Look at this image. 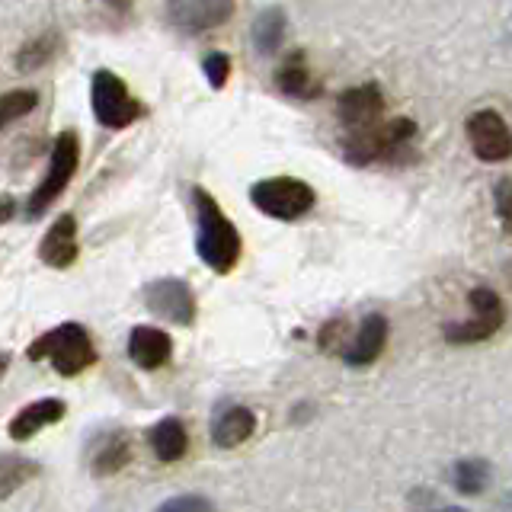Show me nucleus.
<instances>
[{
  "label": "nucleus",
  "instance_id": "obj_25",
  "mask_svg": "<svg viewBox=\"0 0 512 512\" xmlns=\"http://www.w3.org/2000/svg\"><path fill=\"white\" fill-rule=\"evenodd\" d=\"M157 512H218L215 503L202 493H180L157 506Z\"/></svg>",
  "mask_w": 512,
  "mask_h": 512
},
{
  "label": "nucleus",
  "instance_id": "obj_7",
  "mask_svg": "<svg viewBox=\"0 0 512 512\" xmlns=\"http://www.w3.org/2000/svg\"><path fill=\"white\" fill-rule=\"evenodd\" d=\"M90 103L93 116L106 128H128L135 119H141V103L135 100L122 80L112 71H96L90 84Z\"/></svg>",
  "mask_w": 512,
  "mask_h": 512
},
{
  "label": "nucleus",
  "instance_id": "obj_29",
  "mask_svg": "<svg viewBox=\"0 0 512 512\" xmlns=\"http://www.w3.org/2000/svg\"><path fill=\"white\" fill-rule=\"evenodd\" d=\"M13 212H16V202H13L10 196H0V224L10 221V218H13Z\"/></svg>",
  "mask_w": 512,
  "mask_h": 512
},
{
  "label": "nucleus",
  "instance_id": "obj_24",
  "mask_svg": "<svg viewBox=\"0 0 512 512\" xmlns=\"http://www.w3.org/2000/svg\"><path fill=\"white\" fill-rule=\"evenodd\" d=\"M55 48H58V36H55V32L32 39L29 45L20 48V55H16V68H20V71H36V68H42L45 61H52Z\"/></svg>",
  "mask_w": 512,
  "mask_h": 512
},
{
  "label": "nucleus",
  "instance_id": "obj_20",
  "mask_svg": "<svg viewBox=\"0 0 512 512\" xmlns=\"http://www.w3.org/2000/svg\"><path fill=\"white\" fill-rule=\"evenodd\" d=\"M39 461H32L26 455H16V452H4L0 455V500H7L20 487H26L29 480L39 477Z\"/></svg>",
  "mask_w": 512,
  "mask_h": 512
},
{
  "label": "nucleus",
  "instance_id": "obj_9",
  "mask_svg": "<svg viewBox=\"0 0 512 512\" xmlns=\"http://www.w3.org/2000/svg\"><path fill=\"white\" fill-rule=\"evenodd\" d=\"M468 141L471 151L484 164H503L512 157V128L496 109H477L468 119Z\"/></svg>",
  "mask_w": 512,
  "mask_h": 512
},
{
  "label": "nucleus",
  "instance_id": "obj_14",
  "mask_svg": "<svg viewBox=\"0 0 512 512\" xmlns=\"http://www.w3.org/2000/svg\"><path fill=\"white\" fill-rule=\"evenodd\" d=\"M64 413H68V404H64L61 397L32 400V404H26V407L7 423V436H10L13 442H26V439L36 436V432H42L45 426L61 423V420H64Z\"/></svg>",
  "mask_w": 512,
  "mask_h": 512
},
{
  "label": "nucleus",
  "instance_id": "obj_28",
  "mask_svg": "<svg viewBox=\"0 0 512 512\" xmlns=\"http://www.w3.org/2000/svg\"><path fill=\"white\" fill-rule=\"evenodd\" d=\"M205 77H208V84H212L215 90H221L224 84H228V74H231V58L228 55H221V52H215V55H208L205 58Z\"/></svg>",
  "mask_w": 512,
  "mask_h": 512
},
{
  "label": "nucleus",
  "instance_id": "obj_22",
  "mask_svg": "<svg viewBox=\"0 0 512 512\" xmlns=\"http://www.w3.org/2000/svg\"><path fill=\"white\" fill-rule=\"evenodd\" d=\"M279 90L288 96H298V100H311V96L320 93V84L314 80V74L301 64V58H292L279 71Z\"/></svg>",
  "mask_w": 512,
  "mask_h": 512
},
{
  "label": "nucleus",
  "instance_id": "obj_26",
  "mask_svg": "<svg viewBox=\"0 0 512 512\" xmlns=\"http://www.w3.org/2000/svg\"><path fill=\"white\" fill-rule=\"evenodd\" d=\"M349 340H352V336H349ZM349 340H346V320L343 317L330 320V324L320 330V336H317L320 349H324V352H340V356H343V349L349 346Z\"/></svg>",
  "mask_w": 512,
  "mask_h": 512
},
{
  "label": "nucleus",
  "instance_id": "obj_12",
  "mask_svg": "<svg viewBox=\"0 0 512 512\" xmlns=\"http://www.w3.org/2000/svg\"><path fill=\"white\" fill-rule=\"evenodd\" d=\"M336 112H340V122L349 128V132H365L381 122V112H384V96L375 84H362V87H352L340 96L336 103Z\"/></svg>",
  "mask_w": 512,
  "mask_h": 512
},
{
  "label": "nucleus",
  "instance_id": "obj_1",
  "mask_svg": "<svg viewBox=\"0 0 512 512\" xmlns=\"http://www.w3.org/2000/svg\"><path fill=\"white\" fill-rule=\"evenodd\" d=\"M192 205H196V221H199V234H196V253L199 260L218 272V276H228V272L240 263V253H244V240L240 231L234 228V221L221 212V205L208 189L196 186L192 189Z\"/></svg>",
  "mask_w": 512,
  "mask_h": 512
},
{
  "label": "nucleus",
  "instance_id": "obj_15",
  "mask_svg": "<svg viewBox=\"0 0 512 512\" xmlns=\"http://www.w3.org/2000/svg\"><path fill=\"white\" fill-rule=\"evenodd\" d=\"M77 221L74 215H58L39 244V260L52 269H68L77 263Z\"/></svg>",
  "mask_w": 512,
  "mask_h": 512
},
{
  "label": "nucleus",
  "instance_id": "obj_19",
  "mask_svg": "<svg viewBox=\"0 0 512 512\" xmlns=\"http://www.w3.org/2000/svg\"><path fill=\"white\" fill-rule=\"evenodd\" d=\"M493 480L490 461L484 458H461L448 471V484H452L461 496H480Z\"/></svg>",
  "mask_w": 512,
  "mask_h": 512
},
{
  "label": "nucleus",
  "instance_id": "obj_16",
  "mask_svg": "<svg viewBox=\"0 0 512 512\" xmlns=\"http://www.w3.org/2000/svg\"><path fill=\"white\" fill-rule=\"evenodd\" d=\"M128 461H132V442H128V432L112 429V432H106V436H100V442H96L93 458H90V471L96 477H109V474H119Z\"/></svg>",
  "mask_w": 512,
  "mask_h": 512
},
{
  "label": "nucleus",
  "instance_id": "obj_27",
  "mask_svg": "<svg viewBox=\"0 0 512 512\" xmlns=\"http://www.w3.org/2000/svg\"><path fill=\"white\" fill-rule=\"evenodd\" d=\"M493 205H496L500 224L506 231H512V176H503V180L493 186Z\"/></svg>",
  "mask_w": 512,
  "mask_h": 512
},
{
  "label": "nucleus",
  "instance_id": "obj_18",
  "mask_svg": "<svg viewBox=\"0 0 512 512\" xmlns=\"http://www.w3.org/2000/svg\"><path fill=\"white\" fill-rule=\"evenodd\" d=\"M256 432V413L247 407H228L212 420V442L218 448H237Z\"/></svg>",
  "mask_w": 512,
  "mask_h": 512
},
{
  "label": "nucleus",
  "instance_id": "obj_8",
  "mask_svg": "<svg viewBox=\"0 0 512 512\" xmlns=\"http://www.w3.org/2000/svg\"><path fill=\"white\" fill-rule=\"evenodd\" d=\"M144 304L148 311L157 314L160 320L176 327H192L196 324V314H199V304L192 288L183 279H154L144 285Z\"/></svg>",
  "mask_w": 512,
  "mask_h": 512
},
{
  "label": "nucleus",
  "instance_id": "obj_10",
  "mask_svg": "<svg viewBox=\"0 0 512 512\" xmlns=\"http://www.w3.org/2000/svg\"><path fill=\"white\" fill-rule=\"evenodd\" d=\"M234 0H173L170 4V23L186 32V36H199L231 20Z\"/></svg>",
  "mask_w": 512,
  "mask_h": 512
},
{
  "label": "nucleus",
  "instance_id": "obj_21",
  "mask_svg": "<svg viewBox=\"0 0 512 512\" xmlns=\"http://www.w3.org/2000/svg\"><path fill=\"white\" fill-rule=\"evenodd\" d=\"M250 36H253V45L260 55H276L282 39H285V10L282 7L263 10L260 16H256Z\"/></svg>",
  "mask_w": 512,
  "mask_h": 512
},
{
  "label": "nucleus",
  "instance_id": "obj_11",
  "mask_svg": "<svg viewBox=\"0 0 512 512\" xmlns=\"http://www.w3.org/2000/svg\"><path fill=\"white\" fill-rule=\"evenodd\" d=\"M388 317L384 314H365L362 317V324L356 330V336L349 340V346L343 349V362L352 365V368H365V365H372L381 359V352L384 346H388Z\"/></svg>",
  "mask_w": 512,
  "mask_h": 512
},
{
  "label": "nucleus",
  "instance_id": "obj_23",
  "mask_svg": "<svg viewBox=\"0 0 512 512\" xmlns=\"http://www.w3.org/2000/svg\"><path fill=\"white\" fill-rule=\"evenodd\" d=\"M39 103V93L36 90H10L0 96V132H4L7 125H13L16 119L29 116L32 109Z\"/></svg>",
  "mask_w": 512,
  "mask_h": 512
},
{
  "label": "nucleus",
  "instance_id": "obj_5",
  "mask_svg": "<svg viewBox=\"0 0 512 512\" xmlns=\"http://www.w3.org/2000/svg\"><path fill=\"white\" fill-rule=\"evenodd\" d=\"M471 320H458V324H445V340L452 346H471V343H484L490 336L500 333V327L506 324V304L503 298L487 285L471 288Z\"/></svg>",
  "mask_w": 512,
  "mask_h": 512
},
{
  "label": "nucleus",
  "instance_id": "obj_17",
  "mask_svg": "<svg viewBox=\"0 0 512 512\" xmlns=\"http://www.w3.org/2000/svg\"><path fill=\"white\" fill-rule=\"evenodd\" d=\"M148 445L157 461L164 464H173L186 455L189 448V432L186 426L176 420V416H164V420H157L151 429H148Z\"/></svg>",
  "mask_w": 512,
  "mask_h": 512
},
{
  "label": "nucleus",
  "instance_id": "obj_13",
  "mask_svg": "<svg viewBox=\"0 0 512 512\" xmlns=\"http://www.w3.org/2000/svg\"><path fill=\"white\" fill-rule=\"evenodd\" d=\"M173 356V340L167 330L141 324L128 333V359H132L144 372H157L164 368Z\"/></svg>",
  "mask_w": 512,
  "mask_h": 512
},
{
  "label": "nucleus",
  "instance_id": "obj_6",
  "mask_svg": "<svg viewBox=\"0 0 512 512\" xmlns=\"http://www.w3.org/2000/svg\"><path fill=\"white\" fill-rule=\"evenodd\" d=\"M80 164V141L74 132H61L55 138V148H52V164H48L45 180L36 186V192L29 196L26 205V218H39L48 205H52L64 189H68L71 176L77 173Z\"/></svg>",
  "mask_w": 512,
  "mask_h": 512
},
{
  "label": "nucleus",
  "instance_id": "obj_2",
  "mask_svg": "<svg viewBox=\"0 0 512 512\" xmlns=\"http://www.w3.org/2000/svg\"><path fill=\"white\" fill-rule=\"evenodd\" d=\"M26 359L32 362L48 359L58 375L74 378L80 372H87L90 365H96V346L84 324L68 320V324H58L55 330L42 333L39 340H32L26 349Z\"/></svg>",
  "mask_w": 512,
  "mask_h": 512
},
{
  "label": "nucleus",
  "instance_id": "obj_30",
  "mask_svg": "<svg viewBox=\"0 0 512 512\" xmlns=\"http://www.w3.org/2000/svg\"><path fill=\"white\" fill-rule=\"evenodd\" d=\"M496 512H512V490L503 493V500L496 503Z\"/></svg>",
  "mask_w": 512,
  "mask_h": 512
},
{
  "label": "nucleus",
  "instance_id": "obj_32",
  "mask_svg": "<svg viewBox=\"0 0 512 512\" xmlns=\"http://www.w3.org/2000/svg\"><path fill=\"white\" fill-rule=\"evenodd\" d=\"M436 512H468L464 506H442V509H436Z\"/></svg>",
  "mask_w": 512,
  "mask_h": 512
},
{
  "label": "nucleus",
  "instance_id": "obj_4",
  "mask_svg": "<svg viewBox=\"0 0 512 512\" xmlns=\"http://www.w3.org/2000/svg\"><path fill=\"white\" fill-rule=\"evenodd\" d=\"M413 135H416V125L410 119H391V122H378L372 128H365V132H349V138L343 141V151L352 164H372V160L404 154Z\"/></svg>",
  "mask_w": 512,
  "mask_h": 512
},
{
  "label": "nucleus",
  "instance_id": "obj_31",
  "mask_svg": "<svg viewBox=\"0 0 512 512\" xmlns=\"http://www.w3.org/2000/svg\"><path fill=\"white\" fill-rule=\"evenodd\" d=\"M7 365H10V356H7V352H0V378L7 375Z\"/></svg>",
  "mask_w": 512,
  "mask_h": 512
},
{
  "label": "nucleus",
  "instance_id": "obj_33",
  "mask_svg": "<svg viewBox=\"0 0 512 512\" xmlns=\"http://www.w3.org/2000/svg\"><path fill=\"white\" fill-rule=\"evenodd\" d=\"M109 4L116 7V10H128V0H109Z\"/></svg>",
  "mask_w": 512,
  "mask_h": 512
},
{
  "label": "nucleus",
  "instance_id": "obj_3",
  "mask_svg": "<svg viewBox=\"0 0 512 512\" xmlns=\"http://www.w3.org/2000/svg\"><path fill=\"white\" fill-rule=\"evenodd\" d=\"M250 202L276 221H298L311 212L317 196L308 183L295 180V176H269V180L250 186Z\"/></svg>",
  "mask_w": 512,
  "mask_h": 512
}]
</instances>
